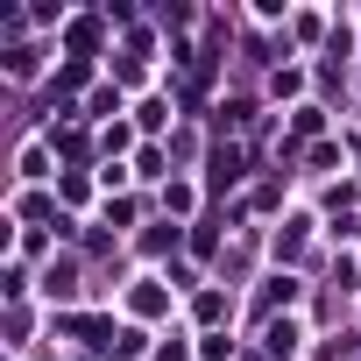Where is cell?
Listing matches in <instances>:
<instances>
[{
  "label": "cell",
  "instance_id": "cell-2",
  "mask_svg": "<svg viewBox=\"0 0 361 361\" xmlns=\"http://www.w3.org/2000/svg\"><path fill=\"white\" fill-rule=\"evenodd\" d=\"M290 347H298V326H290V319H283V326H269V354H290Z\"/></svg>",
  "mask_w": 361,
  "mask_h": 361
},
{
  "label": "cell",
  "instance_id": "cell-1",
  "mask_svg": "<svg viewBox=\"0 0 361 361\" xmlns=\"http://www.w3.org/2000/svg\"><path fill=\"white\" fill-rule=\"evenodd\" d=\"M234 177H241V156L220 149V156H213V185H234Z\"/></svg>",
  "mask_w": 361,
  "mask_h": 361
}]
</instances>
